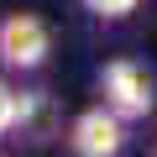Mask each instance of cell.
I'll use <instances>...</instances> for the list:
<instances>
[{
    "instance_id": "cell-1",
    "label": "cell",
    "mask_w": 157,
    "mask_h": 157,
    "mask_svg": "<svg viewBox=\"0 0 157 157\" xmlns=\"http://www.w3.org/2000/svg\"><path fill=\"white\" fill-rule=\"evenodd\" d=\"M94 89L110 110H121L126 121H147L157 110V78L141 58H110L100 73H94Z\"/></svg>"
},
{
    "instance_id": "cell-6",
    "label": "cell",
    "mask_w": 157,
    "mask_h": 157,
    "mask_svg": "<svg viewBox=\"0 0 157 157\" xmlns=\"http://www.w3.org/2000/svg\"><path fill=\"white\" fill-rule=\"evenodd\" d=\"M152 152H157V141H152Z\"/></svg>"
},
{
    "instance_id": "cell-2",
    "label": "cell",
    "mask_w": 157,
    "mask_h": 157,
    "mask_svg": "<svg viewBox=\"0 0 157 157\" xmlns=\"http://www.w3.org/2000/svg\"><path fill=\"white\" fill-rule=\"evenodd\" d=\"M52 58V26L37 11H11L0 16V68L6 73H42Z\"/></svg>"
},
{
    "instance_id": "cell-5",
    "label": "cell",
    "mask_w": 157,
    "mask_h": 157,
    "mask_svg": "<svg viewBox=\"0 0 157 157\" xmlns=\"http://www.w3.org/2000/svg\"><path fill=\"white\" fill-rule=\"evenodd\" d=\"M94 21H131L136 11H141V0H78Z\"/></svg>"
},
{
    "instance_id": "cell-4",
    "label": "cell",
    "mask_w": 157,
    "mask_h": 157,
    "mask_svg": "<svg viewBox=\"0 0 157 157\" xmlns=\"http://www.w3.org/2000/svg\"><path fill=\"white\" fill-rule=\"evenodd\" d=\"M26 121H32V94H21L11 78H6V68H0V141L16 136Z\"/></svg>"
},
{
    "instance_id": "cell-3",
    "label": "cell",
    "mask_w": 157,
    "mask_h": 157,
    "mask_svg": "<svg viewBox=\"0 0 157 157\" xmlns=\"http://www.w3.org/2000/svg\"><path fill=\"white\" fill-rule=\"evenodd\" d=\"M126 126H131V121L100 100V105L78 110V115L68 121L63 141H68V152H78V157H115V152L126 147Z\"/></svg>"
}]
</instances>
